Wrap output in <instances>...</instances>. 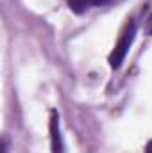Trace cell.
I'll use <instances>...</instances> for the list:
<instances>
[{"label":"cell","mask_w":152,"mask_h":153,"mask_svg":"<svg viewBox=\"0 0 152 153\" xmlns=\"http://www.w3.org/2000/svg\"><path fill=\"white\" fill-rule=\"evenodd\" d=\"M66 2H68V7L75 14H84L93 5V0H66Z\"/></svg>","instance_id":"cell-3"},{"label":"cell","mask_w":152,"mask_h":153,"mask_svg":"<svg viewBox=\"0 0 152 153\" xmlns=\"http://www.w3.org/2000/svg\"><path fill=\"white\" fill-rule=\"evenodd\" d=\"M50 139H52V153H65V144L59 132V114L56 111L50 117Z\"/></svg>","instance_id":"cell-2"},{"label":"cell","mask_w":152,"mask_h":153,"mask_svg":"<svg viewBox=\"0 0 152 153\" xmlns=\"http://www.w3.org/2000/svg\"><path fill=\"white\" fill-rule=\"evenodd\" d=\"M134 38H136V23L134 22H129L127 27H125V30L122 32V36L118 39V43L114 45V50L111 52V55H109V66L113 70L120 68V64L123 62V59H125V55H127V52H129V48H131Z\"/></svg>","instance_id":"cell-1"},{"label":"cell","mask_w":152,"mask_h":153,"mask_svg":"<svg viewBox=\"0 0 152 153\" xmlns=\"http://www.w3.org/2000/svg\"><path fill=\"white\" fill-rule=\"evenodd\" d=\"M145 153H152V141L147 143V146H145Z\"/></svg>","instance_id":"cell-5"},{"label":"cell","mask_w":152,"mask_h":153,"mask_svg":"<svg viewBox=\"0 0 152 153\" xmlns=\"http://www.w3.org/2000/svg\"><path fill=\"white\" fill-rule=\"evenodd\" d=\"M108 4H111V0H93V5H97V7H104Z\"/></svg>","instance_id":"cell-4"}]
</instances>
